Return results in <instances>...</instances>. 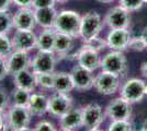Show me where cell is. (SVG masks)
I'll return each mask as SVG.
<instances>
[{
    "label": "cell",
    "mask_w": 147,
    "mask_h": 131,
    "mask_svg": "<svg viewBox=\"0 0 147 131\" xmlns=\"http://www.w3.org/2000/svg\"><path fill=\"white\" fill-rule=\"evenodd\" d=\"M3 117L6 121V130L23 131L29 129L32 115L28 107L11 105L3 112Z\"/></svg>",
    "instance_id": "6da1fadb"
},
{
    "label": "cell",
    "mask_w": 147,
    "mask_h": 131,
    "mask_svg": "<svg viewBox=\"0 0 147 131\" xmlns=\"http://www.w3.org/2000/svg\"><path fill=\"white\" fill-rule=\"evenodd\" d=\"M81 15L74 10H63L57 13L54 29L74 38L80 37Z\"/></svg>",
    "instance_id": "7a4b0ae2"
},
{
    "label": "cell",
    "mask_w": 147,
    "mask_h": 131,
    "mask_svg": "<svg viewBox=\"0 0 147 131\" xmlns=\"http://www.w3.org/2000/svg\"><path fill=\"white\" fill-rule=\"evenodd\" d=\"M100 69L102 71L111 72L119 75L120 78H123L127 74L129 71L127 59L123 51L111 50L101 58Z\"/></svg>",
    "instance_id": "3957f363"
},
{
    "label": "cell",
    "mask_w": 147,
    "mask_h": 131,
    "mask_svg": "<svg viewBox=\"0 0 147 131\" xmlns=\"http://www.w3.org/2000/svg\"><path fill=\"white\" fill-rule=\"evenodd\" d=\"M147 95L146 82L138 78L129 79L120 86V96L131 104L140 103Z\"/></svg>",
    "instance_id": "277c9868"
},
{
    "label": "cell",
    "mask_w": 147,
    "mask_h": 131,
    "mask_svg": "<svg viewBox=\"0 0 147 131\" xmlns=\"http://www.w3.org/2000/svg\"><path fill=\"white\" fill-rule=\"evenodd\" d=\"M104 22L101 19V15L97 11H88L81 17L80 23V38L87 41L89 38L98 36L102 31Z\"/></svg>",
    "instance_id": "5b68a950"
},
{
    "label": "cell",
    "mask_w": 147,
    "mask_h": 131,
    "mask_svg": "<svg viewBox=\"0 0 147 131\" xmlns=\"http://www.w3.org/2000/svg\"><path fill=\"white\" fill-rule=\"evenodd\" d=\"M120 86L121 78L114 73L101 70L94 78L93 87L101 95H113L120 90Z\"/></svg>",
    "instance_id": "8992f818"
},
{
    "label": "cell",
    "mask_w": 147,
    "mask_h": 131,
    "mask_svg": "<svg viewBox=\"0 0 147 131\" xmlns=\"http://www.w3.org/2000/svg\"><path fill=\"white\" fill-rule=\"evenodd\" d=\"M81 114L82 126L87 130H98L105 118L104 110L98 103H89L81 107Z\"/></svg>",
    "instance_id": "52a82bcc"
},
{
    "label": "cell",
    "mask_w": 147,
    "mask_h": 131,
    "mask_svg": "<svg viewBox=\"0 0 147 131\" xmlns=\"http://www.w3.org/2000/svg\"><path fill=\"white\" fill-rule=\"evenodd\" d=\"M74 100L70 94L54 92L49 96V104H47V112L53 117L59 118L64 114L73 108Z\"/></svg>",
    "instance_id": "ba28073f"
},
{
    "label": "cell",
    "mask_w": 147,
    "mask_h": 131,
    "mask_svg": "<svg viewBox=\"0 0 147 131\" xmlns=\"http://www.w3.org/2000/svg\"><path fill=\"white\" fill-rule=\"evenodd\" d=\"M104 114L111 120H122V119H131L133 114L132 104L125 100L123 97H115L107 105L104 109Z\"/></svg>",
    "instance_id": "9c48e42d"
},
{
    "label": "cell",
    "mask_w": 147,
    "mask_h": 131,
    "mask_svg": "<svg viewBox=\"0 0 147 131\" xmlns=\"http://www.w3.org/2000/svg\"><path fill=\"white\" fill-rule=\"evenodd\" d=\"M70 57H74L77 60V63L79 66L89 71L94 72L97 69L100 68V63H101L100 53L92 48L87 47L84 44L79 49Z\"/></svg>",
    "instance_id": "30bf717a"
},
{
    "label": "cell",
    "mask_w": 147,
    "mask_h": 131,
    "mask_svg": "<svg viewBox=\"0 0 147 131\" xmlns=\"http://www.w3.org/2000/svg\"><path fill=\"white\" fill-rule=\"evenodd\" d=\"M129 11L123 7L117 6L110 9L104 17V24L110 30L113 29H129L131 25V14Z\"/></svg>",
    "instance_id": "8fae6325"
},
{
    "label": "cell",
    "mask_w": 147,
    "mask_h": 131,
    "mask_svg": "<svg viewBox=\"0 0 147 131\" xmlns=\"http://www.w3.org/2000/svg\"><path fill=\"white\" fill-rule=\"evenodd\" d=\"M57 60L54 53L38 50L31 59L30 69L33 72H54Z\"/></svg>",
    "instance_id": "7c38bea8"
},
{
    "label": "cell",
    "mask_w": 147,
    "mask_h": 131,
    "mask_svg": "<svg viewBox=\"0 0 147 131\" xmlns=\"http://www.w3.org/2000/svg\"><path fill=\"white\" fill-rule=\"evenodd\" d=\"M37 35L32 30H16L11 37L13 50L28 51L36 48Z\"/></svg>",
    "instance_id": "4fadbf2b"
},
{
    "label": "cell",
    "mask_w": 147,
    "mask_h": 131,
    "mask_svg": "<svg viewBox=\"0 0 147 131\" xmlns=\"http://www.w3.org/2000/svg\"><path fill=\"white\" fill-rule=\"evenodd\" d=\"M70 75H71L74 85H75V90L79 92H84V91H89L93 88L96 75L93 74L92 71L82 68L77 63L70 70Z\"/></svg>",
    "instance_id": "5bb4252c"
},
{
    "label": "cell",
    "mask_w": 147,
    "mask_h": 131,
    "mask_svg": "<svg viewBox=\"0 0 147 131\" xmlns=\"http://www.w3.org/2000/svg\"><path fill=\"white\" fill-rule=\"evenodd\" d=\"M132 37L129 29H113L107 36V46L111 50L124 51L127 49L129 39Z\"/></svg>",
    "instance_id": "9a60e30c"
},
{
    "label": "cell",
    "mask_w": 147,
    "mask_h": 131,
    "mask_svg": "<svg viewBox=\"0 0 147 131\" xmlns=\"http://www.w3.org/2000/svg\"><path fill=\"white\" fill-rule=\"evenodd\" d=\"M13 29L16 30H34L36 26V20L34 9L32 7L19 8L13 14Z\"/></svg>",
    "instance_id": "2e32d148"
},
{
    "label": "cell",
    "mask_w": 147,
    "mask_h": 131,
    "mask_svg": "<svg viewBox=\"0 0 147 131\" xmlns=\"http://www.w3.org/2000/svg\"><path fill=\"white\" fill-rule=\"evenodd\" d=\"M31 58L28 51H21V50H13L12 53L6 58L7 68L9 71V74H16L22 70L30 68Z\"/></svg>",
    "instance_id": "e0dca14e"
},
{
    "label": "cell",
    "mask_w": 147,
    "mask_h": 131,
    "mask_svg": "<svg viewBox=\"0 0 147 131\" xmlns=\"http://www.w3.org/2000/svg\"><path fill=\"white\" fill-rule=\"evenodd\" d=\"M58 127L59 130L63 131H73L78 130L82 126V114L81 108L73 107L58 118Z\"/></svg>",
    "instance_id": "ac0fdd59"
},
{
    "label": "cell",
    "mask_w": 147,
    "mask_h": 131,
    "mask_svg": "<svg viewBox=\"0 0 147 131\" xmlns=\"http://www.w3.org/2000/svg\"><path fill=\"white\" fill-rule=\"evenodd\" d=\"M74 44H75L74 37L56 31L53 53L56 55L57 59H63V58H67V57L71 56V53L74 50Z\"/></svg>",
    "instance_id": "d6986e66"
},
{
    "label": "cell",
    "mask_w": 147,
    "mask_h": 131,
    "mask_svg": "<svg viewBox=\"0 0 147 131\" xmlns=\"http://www.w3.org/2000/svg\"><path fill=\"white\" fill-rule=\"evenodd\" d=\"M13 83L14 86L22 88L29 92H34L37 87L36 80H35V73L30 68L22 70L20 72H17L13 74Z\"/></svg>",
    "instance_id": "ffe728a7"
},
{
    "label": "cell",
    "mask_w": 147,
    "mask_h": 131,
    "mask_svg": "<svg viewBox=\"0 0 147 131\" xmlns=\"http://www.w3.org/2000/svg\"><path fill=\"white\" fill-rule=\"evenodd\" d=\"M47 104H49V97L45 94L32 92L26 107L30 110L32 116L42 117L47 112Z\"/></svg>",
    "instance_id": "44dd1931"
},
{
    "label": "cell",
    "mask_w": 147,
    "mask_h": 131,
    "mask_svg": "<svg viewBox=\"0 0 147 131\" xmlns=\"http://www.w3.org/2000/svg\"><path fill=\"white\" fill-rule=\"evenodd\" d=\"M57 13L58 12L56 11L55 7L35 9L34 14H35L36 24L42 29H54Z\"/></svg>",
    "instance_id": "7402d4cb"
},
{
    "label": "cell",
    "mask_w": 147,
    "mask_h": 131,
    "mask_svg": "<svg viewBox=\"0 0 147 131\" xmlns=\"http://www.w3.org/2000/svg\"><path fill=\"white\" fill-rule=\"evenodd\" d=\"M75 90L73 79L70 72H65V71H57L54 73V92H59V93H67L70 94L71 91Z\"/></svg>",
    "instance_id": "603a6c76"
},
{
    "label": "cell",
    "mask_w": 147,
    "mask_h": 131,
    "mask_svg": "<svg viewBox=\"0 0 147 131\" xmlns=\"http://www.w3.org/2000/svg\"><path fill=\"white\" fill-rule=\"evenodd\" d=\"M56 30L55 29H43V31L37 35L36 48L41 51H52L54 49Z\"/></svg>",
    "instance_id": "cb8c5ba5"
},
{
    "label": "cell",
    "mask_w": 147,
    "mask_h": 131,
    "mask_svg": "<svg viewBox=\"0 0 147 131\" xmlns=\"http://www.w3.org/2000/svg\"><path fill=\"white\" fill-rule=\"evenodd\" d=\"M36 85L42 90H53L54 87V72H34Z\"/></svg>",
    "instance_id": "d4e9b609"
},
{
    "label": "cell",
    "mask_w": 147,
    "mask_h": 131,
    "mask_svg": "<svg viewBox=\"0 0 147 131\" xmlns=\"http://www.w3.org/2000/svg\"><path fill=\"white\" fill-rule=\"evenodd\" d=\"M31 92L25 91L22 88L16 87L11 93V100H12V105H18V106H28L29 100H30Z\"/></svg>",
    "instance_id": "484cf974"
},
{
    "label": "cell",
    "mask_w": 147,
    "mask_h": 131,
    "mask_svg": "<svg viewBox=\"0 0 147 131\" xmlns=\"http://www.w3.org/2000/svg\"><path fill=\"white\" fill-rule=\"evenodd\" d=\"M13 14L9 10L0 11V35H8L13 29Z\"/></svg>",
    "instance_id": "4316f807"
},
{
    "label": "cell",
    "mask_w": 147,
    "mask_h": 131,
    "mask_svg": "<svg viewBox=\"0 0 147 131\" xmlns=\"http://www.w3.org/2000/svg\"><path fill=\"white\" fill-rule=\"evenodd\" d=\"M133 124L129 119H122V120H111L110 125L108 127L109 131H132Z\"/></svg>",
    "instance_id": "83f0119b"
},
{
    "label": "cell",
    "mask_w": 147,
    "mask_h": 131,
    "mask_svg": "<svg viewBox=\"0 0 147 131\" xmlns=\"http://www.w3.org/2000/svg\"><path fill=\"white\" fill-rule=\"evenodd\" d=\"M84 45L87 46V47H89V48L97 50L99 53L103 51L105 48H108V46H107V39L99 37V35L92 38H89L87 41H84Z\"/></svg>",
    "instance_id": "f1b7e54d"
},
{
    "label": "cell",
    "mask_w": 147,
    "mask_h": 131,
    "mask_svg": "<svg viewBox=\"0 0 147 131\" xmlns=\"http://www.w3.org/2000/svg\"><path fill=\"white\" fill-rule=\"evenodd\" d=\"M147 3V0H119V5L129 12H135Z\"/></svg>",
    "instance_id": "f546056e"
},
{
    "label": "cell",
    "mask_w": 147,
    "mask_h": 131,
    "mask_svg": "<svg viewBox=\"0 0 147 131\" xmlns=\"http://www.w3.org/2000/svg\"><path fill=\"white\" fill-rule=\"evenodd\" d=\"M13 51L11 38L8 35H0V57L7 58Z\"/></svg>",
    "instance_id": "4dcf8cb0"
},
{
    "label": "cell",
    "mask_w": 147,
    "mask_h": 131,
    "mask_svg": "<svg viewBox=\"0 0 147 131\" xmlns=\"http://www.w3.org/2000/svg\"><path fill=\"white\" fill-rule=\"evenodd\" d=\"M127 49L132 50V51H138V53H141V51L146 50L147 47L142 36H132L131 39H129Z\"/></svg>",
    "instance_id": "1f68e13d"
},
{
    "label": "cell",
    "mask_w": 147,
    "mask_h": 131,
    "mask_svg": "<svg viewBox=\"0 0 147 131\" xmlns=\"http://www.w3.org/2000/svg\"><path fill=\"white\" fill-rule=\"evenodd\" d=\"M11 97L8 93L6 87L0 86V112H5L10 106Z\"/></svg>",
    "instance_id": "d6a6232c"
},
{
    "label": "cell",
    "mask_w": 147,
    "mask_h": 131,
    "mask_svg": "<svg viewBox=\"0 0 147 131\" xmlns=\"http://www.w3.org/2000/svg\"><path fill=\"white\" fill-rule=\"evenodd\" d=\"M33 130L35 131H55L56 127L53 122L49 120H40L38 122L35 124Z\"/></svg>",
    "instance_id": "836d02e7"
},
{
    "label": "cell",
    "mask_w": 147,
    "mask_h": 131,
    "mask_svg": "<svg viewBox=\"0 0 147 131\" xmlns=\"http://www.w3.org/2000/svg\"><path fill=\"white\" fill-rule=\"evenodd\" d=\"M55 0H33L32 1V8L35 9H42V8H51L55 7Z\"/></svg>",
    "instance_id": "e575fe53"
},
{
    "label": "cell",
    "mask_w": 147,
    "mask_h": 131,
    "mask_svg": "<svg viewBox=\"0 0 147 131\" xmlns=\"http://www.w3.org/2000/svg\"><path fill=\"white\" fill-rule=\"evenodd\" d=\"M7 75H9V71L7 68V60L6 58L0 57V82L3 81Z\"/></svg>",
    "instance_id": "d590c367"
},
{
    "label": "cell",
    "mask_w": 147,
    "mask_h": 131,
    "mask_svg": "<svg viewBox=\"0 0 147 131\" xmlns=\"http://www.w3.org/2000/svg\"><path fill=\"white\" fill-rule=\"evenodd\" d=\"M32 1L33 0H12V3L19 8H28V7L32 6Z\"/></svg>",
    "instance_id": "8d00e7d4"
},
{
    "label": "cell",
    "mask_w": 147,
    "mask_h": 131,
    "mask_svg": "<svg viewBox=\"0 0 147 131\" xmlns=\"http://www.w3.org/2000/svg\"><path fill=\"white\" fill-rule=\"evenodd\" d=\"M11 3H12V0H0V11L9 10Z\"/></svg>",
    "instance_id": "74e56055"
},
{
    "label": "cell",
    "mask_w": 147,
    "mask_h": 131,
    "mask_svg": "<svg viewBox=\"0 0 147 131\" xmlns=\"http://www.w3.org/2000/svg\"><path fill=\"white\" fill-rule=\"evenodd\" d=\"M0 130H6V121L3 117V112H0Z\"/></svg>",
    "instance_id": "f35d334b"
},
{
    "label": "cell",
    "mask_w": 147,
    "mask_h": 131,
    "mask_svg": "<svg viewBox=\"0 0 147 131\" xmlns=\"http://www.w3.org/2000/svg\"><path fill=\"white\" fill-rule=\"evenodd\" d=\"M141 72H142V74L144 75L145 78H147V61H146V63H144L143 65H142V67H141Z\"/></svg>",
    "instance_id": "ab89813d"
},
{
    "label": "cell",
    "mask_w": 147,
    "mask_h": 131,
    "mask_svg": "<svg viewBox=\"0 0 147 131\" xmlns=\"http://www.w3.org/2000/svg\"><path fill=\"white\" fill-rule=\"evenodd\" d=\"M141 36L143 37V39H144V42H145V44H146V47H147V27H145V29L143 30Z\"/></svg>",
    "instance_id": "60d3db41"
},
{
    "label": "cell",
    "mask_w": 147,
    "mask_h": 131,
    "mask_svg": "<svg viewBox=\"0 0 147 131\" xmlns=\"http://www.w3.org/2000/svg\"><path fill=\"white\" fill-rule=\"evenodd\" d=\"M141 130L142 131H147V118L142 122V126H141Z\"/></svg>",
    "instance_id": "b9f144b4"
},
{
    "label": "cell",
    "mask_w": 147,
    "mask_h": 131,
    "mask_svg": "<svg viewBox=\"0 0 147 131\" xmlns=\"http://www.w3.org/2000/svg\"><path fill=\"white\" fill-rule=\"evenodd\" d=\"M98 2L100 3H105V5H108V3H112L114 0H97Z\"/></svg>",
    "instance_id": "7bdbcfd3"
},
{
    "label": "cell",
    "mask_w": 147,
    "mask_h": 131,
    "mask_svg": "<svg viewBox=\"0 0 147 131\" xmlns=\"http://www.w3.org/2000/svg\"><path fill=\"white\" fill-rule=\"evenodd\" d=\"M69 0H55L56 3H65V2H67Z\"/></svg>",
    "instance_id": "ee69618b"
}]
</instances>
